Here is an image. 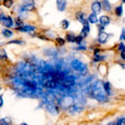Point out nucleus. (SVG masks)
I'll return each instance as SVG.
<instances>
[{"label":"nucleus","instance_id":"nucleus-9","mask_svg":"<svg viewBox=\"0 0 125 125\" xmlns=\"http://www.w3.org/2000/svg\"><path fill=\"white\" fill-rule=\"evenodd\" d=\"M74 99L72 96H62V98L61 99L62 105H65V107H70L74 104Z\"/></svg>","mask_w":125,"mask_h":125},{"label":"nucleus","instance_id":"nucleus-28","mask_svg":"<svg viewBox=\"0 0 125 125\" xmlns=\"http://www.w3.org/2000/svg\"><path fill=\"white\" fill-rule=\"evenodd\" d=\"M105 58V55H101V54H95L93 56V62H102Z\"/></svg>","mask_w":125,"mask_h":125},{"label":"nucleus","instance_id":"nucleus-6","mask_svg":"<svg viewBox=\"0 0 125 125\" xmlns=\"http://www.w3.org/2000/svg\"><path fill=\"white\" fill-rule=\"evenodd\" d=\"M44 107H45L46 111L52 116L58 115V113H60V108H58L56 106V104H54L53 102H46L45 105H44Z\"/></svg>","mask_w":125,"mask_h":125},{"label":"nucleus","instance_id":"nucleus-24","mask_svg":"<svg viewBox=\"0 0 125 125\" xmlns=\"http://www.w3.org/2000/svg\"><path fill=\"white\" fill-rule=\"evenodd\" d=\"M9 55L4 48H0V61H7Z\"/></svg>","mask_w":125,"mask_h":125},{"label":"nucleus","instance_id":"nucleus-4","mask_svg":"<svg viewBox=\"0 0 125 125\" xmlns=\"http://www.w3.org/2000/svg\"><path fill=\"white\" fill-rule=\"evenodd\" d=\"M0 24L6 28H15V19L10 15L2 13L0 16Z\"/></svg>","mask_w":125,"mask_h":125},{"label":"nucleus","instance_id":"nucleus-27","mask_svg":"<svg viewBox=\"0 0 125 125\" xmlns=\"http://www.w3.org/2000/svg\"><path fill=\"white\" fill-rule=\"evenodd\" d=\"M115 15L117 17H121L123 15V6L122 5H118L115 7Z\"/></svg>","mask_w":125,"mask_h":125},{"label":"nucleus","instance_id":"nucleus-14","mask_svg":"<svg viewBox=\"0 0 125 125\" xmlns=\"http://www.w3.org/2000/svg\"><path fill=\"white\" fill-rule=\"evenodd\" d=\"M75 18H76V20L78 22L81 23V24H83V23L88 20V18H85V14L83 13V11H81V10H78L77 13L75 14Z\"/></svg>","mask_w":125,"mask_h":125},{"label":"nucleus","instance_id":"nucleus-25","mask_svg":"<svg viewBox=\"0 0 125 125\" xmlns=\"http://www.w3.org/2000/svg\"><path fill=\"white\" fill-rule=\"evenodd\" d=\"M25 23L24 21H23L22 17H20V16H17V17L15 18V27H19V26H22L24 25Z\"/></svg>","mask_w":125,"mask_h":125},{"label":"nucleus","instance_id":"nucleus-37","mask_svg":"<svg viewBox=\"0 0 125 125\" xmlns=\"http://www.w3.org/2000/svg\"><path fill=\"white\" fill-rule=\"evenodd\" d=\"M120 56L122 60H125V49L122 50V51H120Z\"/></svg>","mask_w":125,"mask_h":125},{"label":"nucleus","instance_id":"nucleus-33","mask_svg":"<svg viewBox=\"0 0 125 125\" xmlns=\"http://www.w3.org/2000/svg\"><path fill=\"white\" fill-rule=\"evenodd\" d=\"M120 40L121 41H125V28L121 30V34H120Z\"/></svg>","mask_w":125,"mask_h":125},{"label":"nucleus","instance_id":"nucleus-5","mask_svg":"<svg viewBox=\"0 0 125 125\" xmlns=\"http://www.w3.org/2000/svg\"><path fill=\"white\" fill-rule=\"evenodd\" d=\"M15 29L19 32H25V33H32L37 31V26L31 25V24H24L19 27H15Z\"/></svg>","mask_w":125,"mask_h":125},{"label":"nucleus","instance_id":"nucleus-32","mask_svg":"<svg viewBox=\"0 0 125 125\" xmlns=\"http://www.w3.org/2000/svg\"><path fill=\"white\" fill-rule=\"evenodd\" d=\"M116 124L117 125H125V118L122 117V118H119L118 120L116 121Z\"/></svg>","mask_w":125,"mask_h":125},{"label":"nucleus","instance_id":"nucleus-12","mask_svg":"<svg viewBox=\"0 0 125 125\" xmlns=\"http://www.w3.org/2000/svg\"><path fill=\"white\" fill-rule=\"evenodd\" d=\"M90 31H91V27H90V23L89 21L87 20L83 24V29H81L80 31V34L83 36V38H87L89 36V33H90Z\"/></svg>","mask_w":125,"mask_h":125},{"label":"nucleus","instance_id":"nucleus-15","mask_svg":"<svg viewBox=\"0 0 125 125\" xmlns=\"http://www.w3.org/2000/svg\"><path fill=\"white\" fill-rule=\"evenodd\" d=\"M99 24L103 25V26H107L111 24V18L106 15H103V16H100L99 17Z\"/></svg>","mask_w":125,"mask_h":125},{"label":"nucleus","instance_id":"nucleus-40","mask_svg":"<svg viewBox=\"0 0 125 125\" xmlns=\"http://www.w3.org/2000/svg\"><path fill=\"white\" fill-rule=\"evenodd\" d=\"M5 45V43H3V42H0V46H4Z\"/></svg>","mask_w":125,"mask_h":125},{"label":"nucleus","instance_id":"nucleus-44","mask_svg":"<svg viewBox=\"0 0 125 125\" xmlns=\"http://www.w3.org/2000/svg\"><path fill=\"white\" fill-rule=\"evenodd\" d=\"M2 1H3V0H2Z\"/></svg>","mask_w":125,"mask_h":125},{"label":"nucleus","instance_id":"nucleus-1","mask_svg":"<svg viewBox=\"0 0 125 125\" xmlns=\"http://www.w3.org/2000/svg\"><path fill=\"white\" fill-rule=\"evenodd\" d=\"M85 92H87L89 97L96 99L99 102H107L108 101V95L105 93L102 85V81L100 80H97L95 83H91L85 90Z\"/></svg>","mask_w":125,"mask_h":125},{"label":"nucleus","instance_id":"nucleus-42","mask_svg":"<svg viewBox=\"0 0 125 125\" xmlns=\"http://www.w3.org/2000/svg\"><path fill=\"white\" fill-rule=\"evenodd\" d=\"M121 1H122L123 3H125V0H121Z\"/></svg>","mask_w":125,"mask_h":125},{"label":"nucleus","instance_id":"nucleus-43","mask_svg":"<svg viewBox=\"0 0 125 125\" xmlns=\"http://www.w3.org/2000/svg\"><path fill=\"white\" fill-rule=\"evenodd\" d=\"M1 90H2V88H1V87H0V91H1Z\"/></svg>","mask_w":125,"mask_h":125},{"label":"nucleus","instance_id":"nucleus-2","mask_svg":"<svg viewBox=\"0 0 125 125\" xmlns=\"http://www.w3.org/2000/svg\"><path fill=\"white\" fill-rule=\"evenodd\" d=\"M70 67H71L74 71L79 73V75H87L88 74V65L84 62H80L79 60L74 58L70 62Z\"/></svg>","mask_w":125,"mask_h":125},{"label":"nucleus","instance_id":"nucleus-17","mask_svg":"<svg viewBox=\"0 0 125 125\" xmlns=\"http://www.w3.org/2000/svg\"><path fill=\"white\" fill-rule=\"evenodd\" d=\"M44 53L47 56H51V57H56L57 55V51L54 48H47L44 49Z\"/></svg>","mask_w":125,"mask_h":125},{"label":"nucleus","instance_id":"nucleus-22","mask_svg":"<svg viewBox=\"0 0 125 125\" xmlns=\"http://www.w3.org/2000/svg\"><path fill=\"white\" fill-rule=\"evenodd\" d=\"M60 26L62 30H67L70 26V21L67 20V19H64V20H62L61 23H60Z\"/></svg>","mask_w":125,"mask_h":125},{"label":"nucleus","instance_id":"nucleus-26","mask_svg":"<svg viewBox=\"0 0 125 125\" xmlns=\"http://www.w3.org/2000/svg\"><path fill=\"white\" fill-rule=\"evenodd\" d=\"M6 44H7V45H13V44H15V45H20V46H21V45H24L25 42L20 39V40H10V41L7 42Z\"/></svg>","mask_w":125,"mask_h":125},{"label":"nucleus","instance_id":"nucleus-36","mask_svg":"<svg viewBox=\"0 0 125 125\" xmlns=\"http://www.w3.org/2000/svg\"><path fill=\"white\" fill-rule=\"evenodd\" d=\"M3 104H4V99H3V95H2V94H0V108L3 106Z\"/></svg>","mask_w":125,"mask_h":125},{"label":"nucleus","instance_id":"nucleus-11","mask_svg":"<svg viewBox=\"0 0 125 125\" xmlns=\"http://www.w3.org/2000/svg\"><path fill=\"white\" fill-rule=\"evenodd\" d=\"M55 2H56V10L62 13V11L66 10V9H67V5H68L67 0H55Z\"/></svg>","mask_w":125,"mask_h":125},{"label":"nucleus","instance_id":"nucleus-18","mask_svg":"<svg viewBox=\"0 0 125 125\" xmlns=\"http://www.w3.org/2000/svg\"><path fill=\"white\" fill-rule=\"evenodd\" d=\"M65 40H66V42L72 43V44H73V43L76 42V34H74L73 32H68L65 36Z\"/></svg>","mask_w":125,"mask_h":125},{"label":"nucleus","instance_id":"nucleus-30","mask_svg":"<svg viewBox=\"0 0 125 125\" xmlns=\"http://www.w3.org/2000/svg\"><path fill=\"white\" fill-rule=\"evenodd\" d=\"M83 40H84V38L81 36V34H78V36H76V42H75V44L81 45L83 43Z\"/></svg>","mask_w":125,"mask_h":125},{"label":"nucleus","instance_id":"nucleus-39","mask_svg":"<svg viewBox=\"0 0 125 125\" xmlns=\"http://www.w3.org/2000/svg\"><path fill=\"white\" fill-rule=\"evenodd\" d=\"M19 125H28V124H27V123H25V122H22V123H20Z\"/></svg>","mask_w":125,"mask_h":125},{"label":"nucleus","instance_id":"nucleus-16","mask_svg":"<svg viewBox=\"0 0 125 125\" xmlns=\"http://www.w3.org/2000/svg\"><path fill=\"white\" fill-rule=\"evenodd\" d=\"M88 21L90 24H98L99 23V18L97 17V14L92 13L88 16Z\"/></svg>","mask_w":125,"mask_h":125},{"label":"nucleus","instance_id":"nucleus-29","mask_svg":"<svg viewBox=\"0 0 125 125\" xmlns=\"http://www.w3.org/2000/svg\"><path fill=\"white\" fill-rule=\"evenodd\" d=\"M0 125H13V124L10 122V118L6 117V118L0 119Z\"/></svg>","mask_w":125,"mask_h":125},{"label":"nucleus","instance_id":"nucleus-34","mask_svg":"<svg viewBox=\"0 0 125 125\" xmlns=\"http://www.w3.org/2000/svg\"><path fill=\"white\" fill-rule=\"evenodd\" d=\"M97 28H98V31H99V32H103L104 29H105V26L101 25V24H98V25H97Z\"/></svg>","mask_w":125,"mask_h":125},{"label":"nucleus","instance_id":"nucleus-3","mask_svg":"<svg viewBox=\"0 0 125 125\" xmlns=\"http://www.w3.org/2000/svg\"><path fill=\"white\" fill-rule=\"evenodd\" d=\"M17 7L21 11H32L36 10V0H21V3Z\"/></svg>","mask_w":125,"mask_h":125},{"label":"nucleus","instance_id":"nucleus-31","mask_svg":"<svg viewBox=\"0 0 125 125\" xmlns=\"http://www.w3.org/2000/svg\"><path fill=\"white\" fill-rule=\"evenodd\" d=\"M74 49L79 51V50H87L88 47L85 46V45H83V44H81V45H77V47H74Z\"/></svg>","mask_w":125,"mask_h":125},{"label":"nucleus","instance_id":"nucleus-21","mask_svg":"<svg viewBox=\"0 0 125 125\" xmlns=\"http://www.w3.org/2000/svg\"><path fill=\"white\" fill-rule=\"evenodd\" d=\"M54 43H55V45L57 47H62L65 45L66 43V40L65 38H62V37H56L55 39H54Z\"/></svg>","mask_w":125,"mask_h":125},{"label":"nucleus","instance_id":"nucleus-41","mask_svg":"<svg viewBox=\"0 0 125 125\" xmlns=\"http://www.w3.org/2000/svg\"><path fill=\"white\" fill-rule=\"evenodd\" d=\"M0 5H2V0H0Z\"/></svg>","mask_w":125,"mask_h":125},{"label":"nucleus","instance_id":"nucleus-23","mask_svg":"<svg viewBox=\"0 0 125 125\" xmlns=\"http://www.w3.org/2000/svg\"><path fill=\"white\" fill-rule=\"evenodd\" d=\"M15 0H3L2 1V5L5 7V9H11L14 6Z\"/></svg>","mask_w":125,"mask_h":125},{"label":"nucleus","instance_id":"nucleus-35","mask_svg":"<svg viewBox=\"0 0 125 125\" xmlns=\"http://www.w3.org/2000/svg\"><path fill=\"white\" fill-rule=\"evenodd\" d=\"M124 49H125V45L123 44L122 42H121L120 44L118 45V50H119V51H122V50H124Z\"/></svg>","mask_w":125,"mask_h":125},{"label":"nucleus","instance_id":"nucleus-7","mask_svg":"<svg viewBox=\"0 0 125 125\" xmlns=\"http://www.w3.org/2000/svg\"><path fill=\"white\" fill-rule=\"evenodd\" d=\"M58 87V83H55L52 79H48V78H43V88L45 89H56Z\"/></svg>","mask_w":125,"mask_h":125},{"label":"nucleus","instance_id":"nucleus-20","mask_svg":"<svg viewBox=\"0 0 125 125\" xmlns=\"http://www.w3.org/2000/svg\"><path fill=\"white\" fill-rule=\"evenodd\" d=\"M102 85H103V89L105 93L107 94V95L109 96L112 94V87H111V83H108V81H102Z\"/></svg>","mask_w":125,"mask_h":125},{"label":"nucleus","instance_id":"nucleus-38","mask_svg":"<svg viewBox=\"0 0 125 125\" xmlns=\"http://www.w3.org/2000/svg\"><path fill=\"white\" fill-rule=\"evenodd\" d=\"M107 125H117V124H116V122H111V123H108Z\"/></svg>","mask_w":125,"mask_h":125},{"label":"nucleus","instance_id":"nucleus-13","mask_svg":"<svg viewBox=\"0 0 125 125\" xmlns=\"http://www.w3.org/2000/svg\"><path fill=\"white\" fill-rule=\"evenodd\" d=\"M0 33H1V36L4 39H10L15 34V32L10 28H6V27H3L1 31H0Z\"/></svg>","mask_w":125,"mask_h":125},{"label":"nucleus","instance_id":"nucleus-8","mask_svg":"<svg viewBox=\"0 0 125 125\" xmlns=\"http://www.w3.org/2000/svg\"><path fill=\"white\" fill-rule=\"evenodd\" d=\"M91 10L93 13L95 14H99L101 10H102V3L99 0H94L91 4Z\"/></svg>","mask_w":125,"mask_h":125},{"label":"nucleus","instance_id":"nucleus-10","mask_svg":"<svg viewBox=\"0 0 125 125\" xmlns=\"http://www.w3.org/2000/svg\"><path fill=\"white\" fill-rule=\"evenodd\" d=\"M109 37H111V34L106 33L105 31H103V32H99L98 38H97V42H98L99 44H105V43L108 41Z\"/></svg>","mask_w":125,"mask_h":125},{"label":"nucleus","instance_id":"nucleus-19","mask_svg":"<svg viewBox=\"0 0 125 125\" xmlns=\"http://www.w3.org/2000/svg\"><path fill=\"white\" fill-rule=\"evenodd\" d=\"M101 3H102V10L108 13V11L112 10V4H111V2H109V0H102Z\"/></svg>","mask_w":125,"mask_h":125}]
</instances>
